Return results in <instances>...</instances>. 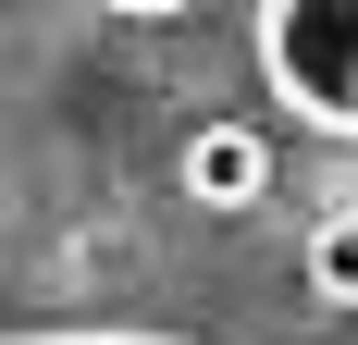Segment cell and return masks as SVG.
<instances>
[{"instance_id": "277c9868", "label": "cell", "mask_w": 358, "mask_h": 345, "mask_svg": "<svg viewBox=\"0 0 358 345\" xmlns=\"http://www.w3.org/2000/svg\"><path fill=\"white\" fill-rule=\"evenodd\" d=\"M37 345H124V333H37Z\"/></svg>"}, {"instance_id": "5b68a950", "label": "cell", "mask_w": 358, "mask_h": 345, "mask_svg": "<svg viewBox=\"0 0 358 345\" xmlns=\"http://www.w3.org/2000/svg\"><path fill=\"white\" fill-rule=\"evenodd\" d=\"M111 13H185V0H111Z\"/></svg>"}, {"instance_id": "7a4b0ae2", "label": "cell", "mask_w": 358, "mask_h": 345, "mask_svg": "<svg viewBox=\"0 0 358 345\" xmlns=\"http://www.w3.org/2000/svg\"><path fill=\"white\" fill-rule=\"evenodd\" d=\"M173 172H185V198H198V210H259V198H272V136L235 124V111H210V124L185 136Z\"/></svg>"}, {"instance_id": "3957f363", "label": "cell", "mask_w": 358, "mask_h": 345, "mask_svg": "<svg viewBox=\"0 0 358 345\" xmlns=\"http://www.w3.org/2000/svg\"><path fill=\"white\" fill-rule=\"evenodd\" d=\"M296 284H309L322 309H358V210H322V222L296 235Z\"/></svg>"}, {"instance_id": "6da1fadb", "label": "cell", "mask_w": 358, "mask_h": 345, "mask_svg": "<svg viewBox=\"0 0 358 345\" xmlns=\"http://www.w3.org/2000/svg\"><path fill=\"white\" fill-rule=\"evenodd\" d=\"M259 74L296 124L358 136V0H259Z\"/></svg>"}]
</instances>
